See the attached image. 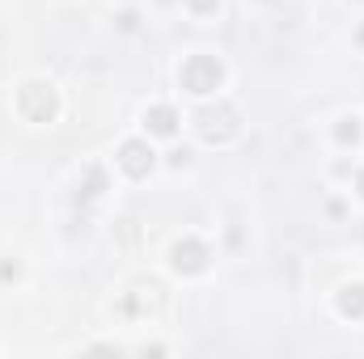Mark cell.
<instances>
[{
    "mask_svg": "<svg viewBox=\"0 0 364 359\" xmlns=\"http://www.w3.org/2000/svg\"><path fill=\"white\" fill-rule=\"evenodd\" d=\"M220 77H225V68H220V60H212V55H191V60L182 64V89L186 93L220 89Z\"/></svg>",
    "mask_w": 364,
    "mask_h": 359,
    "instance_id": "6da1fadb",
    "label": "cell"
},
{
    "mask_svg": "<svg viewBox=\"0 0 364 359\" xmlns=\"http://www.w3.org/2000/svg\"><path fill=\"white\" fill-rule=\"evenodd\" d=\"M17 110H21L30 123H51V118H55V89H51V85H21Z\"/></svg>",
    "mask_w": 364,
    "mask_h": 359,
    "instance_id": "7a4b0ae2",
    "label": "cell"
},
{
    "mask_svg": "<svg viewBox=\"0 0 364 359\" xmlns=\"http://www.w3.org/2000/svg\"><path fill=\"white\" fill-rule=\"evenodd\" d=\"M119 170H123L127 178H149V170H153V148L140 144V140H127V144L119 148Z\"/></svg>",
    "mask_w": 364,
    "mask_h": 359,
    "instance_id": "3957f363",
    "label": "cell"
},
{
    "mask_svg": "<svg viewBox=\"0 0 364 359\" xmlns=\"http://www.w3.org/2000/svg\"><path fill=\"white\" fill-rule=\"evenodd\" d=\"M174 267L182 275H199V270H208V245L203 241H195V237H186L174 245Z\"/></svg>",
    "mask_w": 364,
    "mask_h": 359,
    "instance_id": "277c9868",
    "label": "cell"
},
{
    "mask_svg": "<svg viewBox=\"0 0 364 359\" xmlns=\"http://www.w3.org/2000/svg\"><path fill=\"white\" fill-rule=\"evenodd\" d=\"M144 127H149L153 136H174V131H178V114H174L170 106H153V110L144 114Z\"/></svg>",
    "mask_w": 364,
    "mask_h": 359,
    "instance_id": "5b68a950",
    "label": "cell"
},
{
    "mask_svg": "<svg viewBox=\"0 0 364 359\" xmlns=\"http://www.w3.org/2000/svg\"><path fill=\"white\" fill-rule=\"evenodd\" d=\"M339 313L343 317H364V287L360 283H352V287L339 292Z\"/></svg>",
    "mask_w": 364,
    "mask_h": 359,
    "instance_id": "8992f818",
    "label": "cell"
},
{
    "mask_svg": "<svg viewBox=\"0 0 364 359\" xmlns=\"http://www.w3.org/2000/svg\"><path fill=\"white\" fill-rule=\"evenodd\" d=\"M339 140H343V144H356V140H360V127H356V118H343V127H339Z\"/></svg>",
    "mask_w": 364,
    "mask_h": 359,
    "instance_id": "52a82bcc",
    "label": "cell"
},
{
    "mask_svg": "<svg viewBox=\"0 0 364 359\" xmlns=\"http://www.w3.org/2000/svg\"><path fill=\"white\" fill-rule=\"evenodd\" d=\"M186 4H191V9H195V13H212V9H216V4H220V0H186Z\"/></svg>",
    "mask_w": 364,
    "mask_h": 359,
    "instance_id": "ba28073f",
    "label": "cell"
},
{
    "mask_svg": "<svg viewBox=\"0 0 364 359\" xmlns=\"http://www.w3.org/2000/svg\"><path fill=\"white\" fill-rule=\"evenodd\" d=\"M356 186H360V194H364V174H356Z\"/></svg>",
    "mask_w": 364,
    "mask_h": 359,
    "instance_id": "9c48e42d",
    "label": "cell"
},
{
    "mask_svg": "<svg viewBox=\"0 0 364 359\" xmlns=\"http://www.w3.org/2000/svg\"><path fill=\"white\" fill-rule=\"evenodd\" d=\"M360 43H364V30H360Z\"/></svg>",
    "mask_w": 364,
    "mask_h": 359,
    "instance_id": "30bf717a",
    "label": "cell"
}]
</instances>
